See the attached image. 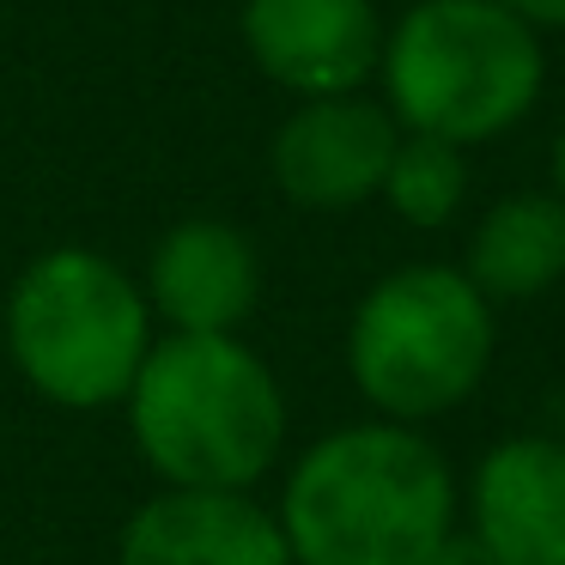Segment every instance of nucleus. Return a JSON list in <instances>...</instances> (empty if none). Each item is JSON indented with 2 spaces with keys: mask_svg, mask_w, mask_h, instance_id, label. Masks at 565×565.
<instances>
[{
  "mask_svg": "<svg viewBox=\"0 0 565 565\" xmlns=\"http://www.w3.org/2000/svg\"><path fill=\"white\" fill-rule=\"evenodd\" d=\"M274 516L292 565H431L462 529V480L419 426L353 419L292 456Z\"/></svg>",
  "mask_w": 565,
  "mask_h": 565,
  "instance_id": "1",
  "label": "nucleus"
},
{
  "mask_svg": "<svg viewBox=\"0 0 565 565\" xmlns=\"http://www.w3.org/2000/svg\"><path fill=\"white\" fill-rule=\"evenodd\" d=\"M122 419L159 487L256 492L286 456V390L244 334H159Z\"/></svg>",
  "mask_w": 565,
  "mask_h": 565,
  "instance_id": "2",
  "label": "nucleus"
},
{
  "mask_svg": "<svg viewBox=\"0 0 565 565\" xmlns=\"http://www.w3.org/2000/svg\"><path fill=\"white\" fill-rule=\"evenodd\" d=\"M377 74L395 128L480 147L535 110L547 55L541 31L499 0H419L383 38Z\"/></svg>",
  "mask_w": 565,
  "mask_h": 565,
  "instance_id": "3",
  "label": "nucleus"
},
{
  "mask_svg": "<svg viewBox=\"0 0 565 565\" xmlns=\"http://www.w3.org/2000/svg\"><path fill=\"white\" fill-rule=\"evenodd\" d=\"M0 334L25 390L67 414L122 407L159 341L140 280L86 244H55L19 268Z\"/></svg>",
  "mask_w": 565,
  "mask_h": 565,
  "instance_id": "4",
  "label": "nucleus"
},
{
  "mask_svg": "<svg viewBox=\"0 0 565 565\" xmlns=\"http://www.w3.org/2000/svg\"><path fill=\"white\" fill-rule=\"evenodd\" d=\"M499 322L462 268L407 262L390 268L347 322V377L371 419L419 426L456 414L487 383Z\"/></svg>",
  "mask_w": 565,
  "mask_h": 565,
  "instance_id": "5",
  "label": "nucleus"
},
{
  "mask_svg": "<svg viewBox=\"0 0 565 565\" xmlns=\"http://www.w3.org/2000/svg\"><path fill=\"white\" fill-rule=\"evenodd\" d=\"M395 147H402V128L383 104L359 98H305L280 128H274L268 147V171L292 207L310 213H341L359 207L383 189Z\"/></svg>",
  "mask_w": 565,
  "mask_h": 565,
  "instance_id": "6",
  "label": "nucleus"
},
{
  "mask_svg": "<svg viewBox=\"0 0 565 565\" xmlns=\"http://www.w3.org/2000/svg\"><path fill=\"white\" fill-rule=\"evenodd\" d=\"M462 529L499 565H565V438L487 444L462 480Z\"/></svg>",
  "mask_w": 565,
  "mask_h": 565,
  "instance_id": "7",
  "label": "nucleus"
},
{
  "mask_svg": "<svg viewBox=\"0 0 565 565\" xmlns=\"http://www.w3.org/2000/svg\"><path fill=\"white\" fill-rule=\"evenodd\" d=\"M244 43L274 86L298 98H347L383 62L371 0H244Z\"/></svg>",
  "mask_w": 565,
  "mask_h": 565,
  "instance_id": "8",
  "label": "nucleus"
},
{
  "mask_svg": "<svg viewBox=\"0 0 565 565\" xmlns=\"http://www.w3.org/2000/svg\"><path fill=\"white\" fill-rule=\"evenodd\" d=\"M116 565H292V547L256 492L159 487L122 516Z\"/></svg>",
  "mask_w": 565,
  "mask_h": 565,
  "instance_id": "9",
  "label": "nucleus"
},
{
  "mask_svg": "<svg viewBox=\"0 0 565 565\" xmlns=\"http://www.w3.org/2000/svg\"><path fill=\"white\" fill-rule=\"evenodd\" d=\"M140 292L171 334H237L262 298V256L225 220H177L152 244Z\"/></svg>",
  "mask_w": 565,
  "mask_h": 565,
  "instance_id": "10",
  "label": "nucleus"
},
{
  "mask_svg": "<svg viewBox=\"0 0 565 565\" xmlns=\"http://www.w3.org/2000/svg\"><path fill=\"white\" fill-rule=\"evenodd\" d=\"M462 274L487 292V305H523L565 280V201L541 189L492 201L480 225L468 232Z\"/></svg>",
  "mask_w": 565,
  "mask_h": 565,
  "instance_id": "11",
  "label": "nucleus"
},
{
  "mask_svg": "<svg viewBox=\"0 0 565 565\" xmlns=\"http://www.w3.org/2000/svg\"><path fill=\"white\" fill-rule=\"evenodd\" d=\"M377 195L390 201V213L402 225H414V232H438V225H450L456 213H462V201H468L462 147H450V140H426V135H402V147H395Z\"/></svg>",
  "mask_w": 565,
  "mask_h": 565,
  "instance_id": "12",
  "label": "nucleus"
},
{
  "mask_svg": "<svg viewBox=\"0 0 565 565\" xmlns=\"http://www.w3.org/2000/svg\"><path fill=\"white\" fill-rule=\"evenodd\" d=\"M499 7H511L535 31H565V0H499Z\"/></svg>",
  "mask_w": 565,
  "mask_h": 565,
  "instance_id": "13",
  "label": "nucleus"
},
{
  "mask_svg": "<svg viewBox=\"0 0 565 565\" xmlns=\"http://www.w3.org/2000/svg\"><path fill=\"white\" fill-rule=\"evenodd\" d=\"M431 565H499V559H492V553L480 547V541L468 535V529H456V535L444 541V553H438V559H431Z\"/></svg>",
  "mask_w": 565,
  "mask_h": 565,
  "instance_id": "14",
  "label": "nucleus"
},
{
  "mask_svg": "<svg viewBox=\"0 0 565 565\" xmlns=\"http://www.w3.org/2000/svg\"><path fill=\"white\" fill-rule=\"evenodd\" d=\"M553 195L565 201V128H559V140H553Z\"/></svg>",
  "mask_w": 565,
  "mask_h": 565,
  "instance_id": "15",
  "label": "nucleus"
}]
</instances>
